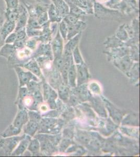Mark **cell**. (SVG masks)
<instances>
[{"instance_id":"1","label":"cell","mask_w":140,"mask_h":157,"mask_svg":"<svg viewBox=\"0 0 140 157\" xmlns=\"http://www.w3.org/2000/svg\"><path fill=\"white\" fill-rule=\"evenodd\" d=\"M21 1L25 6L29 17L36 19L43 13L47 12L49 6L47 4L44 3L39 1L21 0Z\"/></svg>"},{"instance_id":"2","label":"cell","mask_w":140,"mask_h":157,"mask_svg":"<svg viewBox=\"0 0 140 157\" xmlns=\"http://www.w3.org/2000/svg\"><path fill=\"white\" fill-rule=\"evenodd\" d=\"M26 136L24 134L22 136H12L4 138L0 140V149L4 150L5 154L7 155H11L12 152L18 144Z\"/></svg>"},{"instance_id":"3","label":"cell","mask_w":140,"mask_h":157,"mask_svg":"<svg viewBox=\"0 0 140 157\" xmlns=\"http://www.w3.org/2000/svg\"><path fill=\"white\" fill-rule=\"evenodd\" d=\"M60 130L59 121L53 118H45L42 120L39 124L38 132L51 133L55 130Z\"/></svg>"},{"instance_id":"4","label":"cell","mask_w":140,"mask_h":157,"mask_svg":"<svg viewBox=\"0 0 140 157\" xmlns=\"http://www.w3.org/2000/svg\"><path fill=\"white\" fill-rule=\"evenodd\" d=\"M93 10L95 13V16L98 18H106L110 17H114L115 15L117 14H119V12L115 10H112L108 9L106 7H104V6L101 5V3H99L98 2H95L94 3V6H93Z\"/></svg>"},{"instance_id":"5","label":"cell","mask_w":140,"mask_h":157,"mask_svg":"<svg viewBox=\"0 0 140 157\" xmlns=\"http://www.w3.org/2000/svg\"><path fill=\"white\" fill-rule=\"evenodd\" d=\"M15 70L17 74L20 81V87H22L27 84L30 81H38L37 78L30 71H25L20 67L15 66Z\"/></svg>"},{"instance_id":"6","label":"cell","mask_w":140,"mask_h":157,"mask_svg":"<svg viewBox=\"0 0 140 157\" xmlns=\"http://www.w3.org/2000/svg\"><path fill=\"white\" fill-rule=\"evenodd\" d=\"M18 9L19 10V15L16 21V27L14 32H17L18 30L26 27L28 20V13L26 7L22 5H20L18 6Z\"/></svg>"},{"instance_id":"7","label":"cell","mask_w":140,"mask_h":157,"mask_svg":"<svg viewBox=\"0 0 140 157\" xmlns=\"http://www.w3.org/2000/svg\"><path fill=\"white\" fill-rule=\"evenodd\" d=\"M52 48L55 58L61 57L63 51V41L59 30H58L57 35L53 39L52 43Z\"/></svg>"},{"instance_id":"8","label":"cell","mask_w":140,"mask_h":157,"mask_svg":"<svg viewBox=\"0 0 140 157\" xmlns=\"http://www.w3.org/2000/svg\"><path fill=\"white\" fill-rule=\"evenodd\" d=\"M76 78H78V86L85 84L89 80V71L84 63L76 66Z\"/></svg>"},{"instance_id":"9","label":"cell","mask_w":140,"mask_h":157,"mask_svg":"<svg viewBox=\"0 0 140 157\" xmlns=\"http://www.w3.org/2000/svg\"><path fill=\"white\" fill-rule=\"evenodd\" d=\"M68 26V33H67V39L70 40L72 38L76 36L79 33L82 32L85 29L86 26V24L82 21H78L76 23L67 24Z\"/></svg>"},{"instance_id":"10","label":"cell","mask_w":140,"mask_h":157,"mask_svg":"<svg viewBox=\"0 0 140 157\" xmlns=\"http://www.w3.org/2000/svg\"><path fill=\"white\" fill-rule=\"evenodd\" d=\"M82 33H79L78 34H77L76 36L72 38L71 39L69 40V41L66 44V46L64 48V57H68V56H72V52L75 47L78 46L79 41H80V38L81 37L82 35Z\"/></svg>"},{"instance_id":"11","label":"cell","mask_w":140,"mask_h":157,"mask_svg":"<svg viewBox=\"0 0 140 157\" xmlns=\"http://www.w3.org/2000/svg\"><path fill=\"white\" fill-rule=\"evenodd\" d=\"M16 23L5 20L2 25L0 26V35L5 41L6 38L9 34L15 30Z\"/></svg>"},{"instance_id":"12","label":"cell","mask_w":140,"mask_h":157,"mask_svg":"<svg viewBox=\"0 0 140 157\" xmlns=\"http://www.w3.org/2000/svg\"><path fill=\"white\" fill-rule=\"evenodd\" d=\"M28 114L27 111L25 109H21L18 113L12 124L15 127L21 129V128L27 123V121H28Z\"/></svg>"},{"instance_id":"13","label":"cell","mask_w":140,"mask_h":157,"mask_svg":"<svg viewBox=\"0 0 140 157\" xmlns=\"http://www.w3.org/2000/svg\"><path fill=\"white\" fill-rule=\"evenodd\" d=\"M48 17L49 21L50 23H60L63 17L59 12L58 10L53 3L50 5L48 8Z\"/></svg>"},{"instance_id":"14","label":"cell","mask_w":140,"mask_h":157,"mask_svg":"<svg viewBox=\"0 0 140 157\" xmlns=\"http://www.w3.org/2000/svg\"><path fill=\"white\" fill-rule=\"evenodd\" d=\"M31 140L30 136L26 135L25 137L20 141L17 145L18 146L16 149L12 152L11 154L12 156H20L23 154L27 148Z\"/></svg>"},{"instance_id":"15","label":"cell","mask_w":140,"mask_h":157,"mask_svg":"<svg viewBox=\"0 0 140 157\" xmlns=\"http://www.w3.org/2000/svg\"><path fill=\"white\" fill-rule=\"evenodd\" d=\"M89 100L91 101L93 107L100 116L104 117H107V115L106 111L105 110V107L101 102L100 98H99L91 97L89 98Z\"/></svg>"},{"instance_id":"16","label":"cell","mask_w":140,"mask_h":157,"mask_svg":"<svg viewBox=\"0 0 140 157\" xmlns=\"http://www.w3.org/2000/svg\"><path fill=\"white\" fill-rule=\"evenodd\" d=\"M24 126V132L29 136L32 137L34 136L36 132L38 130L39 123L29 120Z\"/></svg>"},{"instance_id":"17","label":"cell","mask_w":140,"mask_h":157,"mask_svg":"<svg viewBox=\"0 0 140 157\" xmlns=\"http://www.w3.org/2000/svg\"><path fill=\"white\" fill-rule=\"evenodd\" d=\"M76 68L73 63V60H72L71 66L70 67L68 74H67V84L72 88L76 87Z\"/></svg>"},{"instance_id":"18","label":"cell","mask_w":140,"mask_h":157,"mask_svg":"<svg viewBox=\"0 0 140 157\" xmlns=\"http://www.w3.org/2000/svg\"><path fill=\"white\" fill-rule=\"evenodd\" d=\"M53 4L58 10L59 12L63 17L69 13V7L64 0H55Z\"/></svg>"},{"instance_id":"19","label":"cell","mask_w":140,"mask_h":157,"mask_svg":"<svg viewBox=\"0 0 140 157\" xmlns=\"http://www.w3.org/2000/svg\"><path fill=\"white\" fill-rule=\"evenodd\" d=\"M78 86L80 87L76 89L75 91V94L76 95H78V98L83 101L89 100V98L91 97V95L89 91L87 90L86 86L81 85Z\"/></svg>"},{"instance_id":"20","label":"cell","mask_w":140,"mask_h":157,"mask_svg":"<svg viewBox=\"0 0 140 157\" xmlns=\"http://www.w3.org/2000/svg\"><path fill=\"white\" fill-rule=\"evenodd\" d=\"M105 102H106L107 107L110 113V116L113 118L115 121L117 123H119L120 121L122 115L121 114V113L119 112V110L117 109H115V106L112 105L109 102L107 101V100H104Z\"/></svg>"},{"instance_id":"21","label":"cell","mask_w":140,"mask_h":157,"mask_svg":"<svg viewBox=\"0 0 140 157\" xmlns=\"http://www.w3.org/2000/svg\"><path fill=\"white\" fill-rule=\"evenodd\" d=\"M16 49L14 45L6 44V45H4L0 49V56L9 59L14 54Z\"/></svg>"},{"instance_id":"22","label":"cell","mask_w":140,"mask_h":157,"mask_svg":"<svg viewBox=\"0 0 140 157\" xmlns=\"http://www.w3.org/2000/svg\"><path fill=\"white\" fill-rule=\"evenodd\" d=\"M24 67L38 77H40L41 75V71L38 63L34 59H32L29 63L24 64Z\"/></svg>"},{"instance_id":"23","label":"cell","mask_w":140,"mask_h":157,"mask_svg":"<svg viewBox=\"0 0 140 157\" xmlns=\"http://www.w3.org/2000/svg\"><path fill=\"white\" fill-rule=\"evenodd\" d=\"M21 129L15 127L13 124L9 125L5 131L1 134V135L4 138L9 137L12 136H16L20 134L21 132Z\"/></svg>"},{"instance_id":"24","label":"cell","mask_w":140,"mask_h":157,"mask_svg":"<svg viewBox=\"0 0 140 157\" xmlns=\"http://www.w3.org/2000/svg\"><path fill=\"white\" fill-rule=\"evenodd\" d=\"M19 15L18 9H7L4 12V16L6 20L9 21H13L16 23Z\"/></svg>"},{"instance_id":"25","label":"cell","mask_w":140,"mask_h":157,"mask_svg":"<svg viewBox=\"0 0 140 157\" xmlns=\"http://www.w3.org/2000/svg\"><path fill=\"white\" fill-rule=\"evenodd\" d=\"M69 89L67 86H65L64 84H61L59 87V97L61 100L64 102H67L69 100Z\"/></svg>"},{"instance_id":"26","label":"cell","mask_w":140,"mask_h":157,"mask_svg":"<svg viewBox=\"0 0 140 157\" xmlns=\"http://www.w3.org/2000/svg\"><path fill=\"white\" fill-rule=\"evenodd\" d=\"M118 67L123 71L128 70L131 66V60L129 56H125L122 59L118 61Z\"/></svg>"},{"instance_id":"27","label":"cell","mask_w":140,"mask_h":157,"mask_svg":"<svg viewBox=\"0 0 140 157\" xmlns=\"http://www.w3.org/2000/svg\"><path fill=\"white\" fill-rule=\"evenodd\" d=\"M28 149L30 151L33 155H36L38 154L40 149V144L39 141L37 138L30 140L28 146Z\"/></svg>"},{"instance_id":"28","label":"cell","mask_w":140,"mask_h":157,"mask_svg":"<svg viewBox=\"0 0 140 157\" xmlns=\"http://www.w3.org/2000/svg\"><path fill=\"white\" fill-rule=\"evenodd\" d=\"M116 36L117 38L120 39L122 41H126L129 39V35H128L127 31L125 29V25L123 24L121 25L118 29L117 32H116Z\"/></svg>"},{"instance_id":"29","label":"cell","mask_w":140,"mask_h":157,"mask_svg":"<svg viewBox=\"0 0 140 157\" xmlns=\"http://www.w3.org/2000/svg\"><path fill=\"white\" fill-rule=\"evenodd\" d=\"M59 32L60 33L61 35L64 40L67 39V33H68V26L67 24L65 21L63 20L59 23Z\"/></svg>"},{"instance_id":"30","label":"cell","mask_w":140,"mask_h":157,"mask_svg":"<svg viewBox=\"0 0 140 157\" xmlns=\"http://www.w3.org/2000/svg\"><path fill=\"white\" fill-rule=\"evenodd\" d=\"M77 139L81 143L84 144H87L90 141L91 138L89 135H88L86 132L80 131L77 135Z\"/></svg>"},{"instance_id":"31","label":"cell","mask_w":140,"mask_h":157,"mask_svg":"<svg viewBox=\"0 0 140 157\" xmlns=\"http://www.w3.org/2000/svg\"><path fill=\"white\" fill-rule=\"evenodd\" d=\"M72 54H73V58L74 59L75 62L76 64H80L84 63L83 60L82 56L80 53L78 46H77L75 47V48L73 51Z\"/></svg>"},{"instance_id":"32","label":"cell","mask_w":140,"mask_h":157,"mask_svg":"<svg viewBox=\"0 0 140 157\" xmlns=\"http://www.w3.org/2000/svg\"><path fill=\"white\" fill-rule=\"evenodd\" d=\"M64 59L63 56L55 58L54 61V66L56 70L59 71L61 72L62 68L64 64Z\"/></svg>"},{"instance_id":"33","label":"cell","mask_w":140,"mask_h":157,"mask_svg":"<svg viewBox=\"0 0 140 157\" xmlns=\"http://www.w3.org/2000/svg\"><path fill=\"white\" fill-rule=\"evenodd\" d=\"M4 1L6 2L7 9H17L19 6L18 0H4Z\"/></svg>"},{"instance_id":"34","label":"cell","mask_w":140,"mask_h":157,"mask_svg":"<svg viewBox=\"0 0 140 157\" xmlns=\"http://www.w3.org/2000/svg\"><path fill=\"white\" fill-rule=\"evenodd\" d=\"M28 114L29 120H31V121H36L38 123H39V121H40L41 116L38 113L30 111V112H29Z\"/></svg>"},{"instance_id":"35","label":"cell","mask_w":140,"mask_h":157,"mask_svg":"<svg viewBox=\"0 0 140 157\" xmlns=\"http://www.w3.org/2000/svg\"><path fill=\"white\" fill-rule=\"evenodd\" d=\"M121 0H109L105 3V5L110 9H115L118 7L120 4Z\"/></svg>"},{"instance_id":"36","label":"cell","mask_w":140,"mask_h":157,"mask_svg":"<svg viewBox=\"0 0 140 157\" xmlns=\"http://www.w3.org/2000/svg\"><path fill=\"white\" fill-rule=\"evenodd\" d=\"M39 24L42 26L44 24L46 23L47 22L49 21V17H48V13L47 12L43 13L42 14L40 15L37 18Z\"/></svg>"},{"instance_id":"37","label":"cell","mask_w":140,"mask_h":157,"mask_svg":"<svg viewBox=\"0 0 140 157\" xmlns=\"http://www.w3.org/2000/svg\"><path fill=\"white\" fill-rule=\"evenodd\" d=\"M16 33V40L24 39L26 37L27 34L26 32V27L18 30Z\"/></svg>"},{"instance_id":"38","label":"cell","mask_w":140,"mask_h":157,"mask_svg":"<svg viewBox=\"0 0 140 157\" xmlns=\"http://www.w3.org/2000/svg\"><path fill=\"white\" fill-rule=\"evenodd\" d=\"M16 33L13 32L9 35L7 36L6 40H5V43L6 44H12L16 41Z\"/></svg>"},{"instance_id":"39","label":"cell","mask_w":140,"mask_h":157,"mask_svg":"<svg viewBox=\"0 0 140 157\" xmlns=\"http://www.w3.org/2000/svg\"><path fill=\"white\" fill-rule=\"evenodd\" d=\"M36 42H37L36 38H32V39H29L26 41L25 46H26L27 48L32 50L35 48L36 46Z\"/></svg>"},{"instance_id":"40","label":"cell","mask_w":140,"mask_h":157,"mask_svg":"<svg viewBox=\"0 0 140 157\" xmlns=\"http://www.w3.org/2000/svg\"><path fill=\"white\" fill-rule=\"evenodd\" d=\"M89 88L94 93L99 94L100 93V88L99 85L95 82H93L91 83L89 86Z\"/></svg>"},{"instance_id":"41","label":"cell","mask_w":140,"mask_h":157,"mask_svg":"<svg viewBox=\"0 0 140 157\" xmlns=\"http://www.w3.org/2000/svg\"><path fill=\"white\" fill-rule=\"evenodd\" d=\"M26 38L22 40H16L14 44L13 45L15 47V48L16 49L23 48L24 47H25V44H26Z\"/></svg>"},{"instance_id":"42","label":"cell","mask_w":140,"mask_h":157,"mask_svg":"<svg viewBox=\"0 0 140 157\" xmlns=\"http://www.w3.org/2000/svg\"><path fill=\"white\" fill-rule=\"evenodd\" d=\"M70 143H71V141L69 139H64L61 144L60 149L61 151H64L66 148H67V147L69 146Z\"/></svg>"},{"instance_id":"43","label":"cell","mask_w":140,"mask_h":157,"mask_svg":"<svg viewBox=\"0 0 140 157\" xmlns=\"http://www.w3.org/2000/svg\"><path fill=\"white\" fill-rule=\"evenodd\" d=\"M69 102L70 104L71 105H75L78 103L79 100L78 98L76 95H72L71 96V98H70L69 101H68Z\"/></svg>"},{"instance_id":"44","label":"cell","mask_w":140,"mask_h":157,"mask_svg":"<svg viewBox=\"0 0 140 157\" xmlns=\"http://www.w3.org/2000/svg\"><path fill=\"white\" fill-rule=\"evenodd\" d=\"M4 44H5V41L3 40L1 36L0 35V49L1 48V47L4 45Z\"/></svg>"},{"instance_id":"45","label":"cell","mask_w":140,"mask_h":157,"mask_svg":"<svg viewBox=\"0 0 140 157\" xmlns=\"http://www.w3.org/2000/svg\"><path fill=\"white\" fill-rule=\"evenodd\" d=\"M98 3H106L109 0H97Z\"/></svg>"},{"instance_id":"46","label":"cell","mask_w":140,"mask_h":157,"mask_svg":"<svg viewBox=\"0 0 140 157\" xmlns=\"http://www.w3.org/2000/svg\"><path fill=\"white\" fill-rule=\"evenodd\" d=\"M41 110L43 111H47V107L46 106L43 105L41 106V108H40Z\"/></svg>"},{"instance_id":"47","label":"cell","mask_w":140,"mask_h":157,"mask_svg":"<svg viewBox=\"0 0 140 157\" xmlns=\"http://www.w3.org/2000/svg\"><path fill=\"white\" fill-rule=\"evenodd\" d=\"M124 1H126V0H124Z\"/></svg>"},{"instance_id":"48","label":"cell","mask_w":140,"mask_h":157,"mask_svg":"<svg viewBox=\"0 0 140 157\" xmlns=\"http://www.w3.org/2000/svg\"></svg>"}]
</instances>
